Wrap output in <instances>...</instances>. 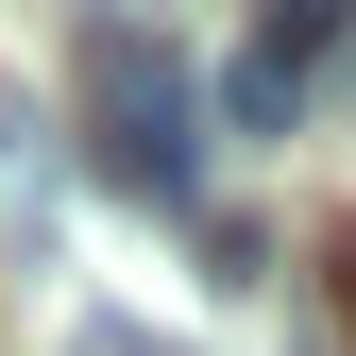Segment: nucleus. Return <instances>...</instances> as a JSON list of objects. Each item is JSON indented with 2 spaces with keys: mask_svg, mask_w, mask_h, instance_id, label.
Returning <instances> with one entry per match:
<instances>
[{
  "mask_svg": "<svg viewBox=\"0 0 356 356\" xmlns=\"http://www.w3.org/2000/svg\"><path fill=\"white\" fill-rule=\"evenodd\" d=\"M85 153H102V187L153 204V220L204 204V102H187V68H170V34L119 17L102 51H85Z\"/></svg>",
  "mask_w": 356,
  "mask_h": 356,
  "instance_id": "nucleus-1",
  "label": "nucleus"
},
{
  "mask_svg": "<svg viewBox=\"0 0 356 356\" xmlns=\"http://www.w3.org/2000/svg\"><path fill=\"white\" fill-rule=\"evenodd\" d=\"M51 204H68V136L0 85V220H17V238H51Z\"/></svg>",
  "mask_w": 356,
  "mask_h": 356,
  "instance_id": "nucleus-2",
  "label": "nucleus"
},
{
  "mask_svg": "<svg viewBox=\"0 0 356 356\" xmlns=\"http://www.w3.org/2000/svg\"><path fill=\"white\" fill-rule=\"evenodd\" d=\"M305 102H323V85H305L289 51H254V34H238V51H220V136H289Z\"/></svg>",
  "mask_w": 356,
  "mask_h": 356,
  "instance_id": "nucleus-3",
  "label": "nucleus"
},
{
  "mask_svg": "<svg viewBox=\"0 0 356 356\" xmlns=\"http://www.w3.org/2000/svg\"><path fill=\"white\" fill-rule=\"evenodd\" d=\"M254 51H289L305 85H323V68L356 51V0H254Z\"/></svg>",
  "mask_w": 356,
  "mask_h": 356,
  "instance_id": "nucleus-4",
  "label": "nucleus"
},
{
  "mask_svg": "<svg viewBox=\"0 0 356 356\" xmlns=\"http://www.w3.org/2000/svg\"><path fill=\"white\" fill-rule=\"evenodd\" d=\"M85 356H153V339H136V323H85Z\"/></svg>",
  "mask_w": 356,
  "mask_h": 356,
  "instance_id": "nucleus-5",
  "label": "nucleus"
},
{
  "mask_svg": "<svg viewBox=\"0 0 356 356\" xmlns=\"http://www.w3.org/2000/svg\"><path fill=\"white\" fill-rule=\"evenodd\" d=\"M339 323H356V238H339Z\"/></svg>",
  "mask_w": 356,
  "mask_h": 356,
  "instance_id": "nucleus-6",
  "label": "nucleus"
},
{
  "mask_svg": "<svg viewBox=\"0 0 356 356\" xmlns=\"http://www.w3.org/2000/svg\"><path fill=\"white\" fill-rule=\"evenodd\" d=\"M339 102H356V51H339Z\"/></svg>",
  "mask_w": 356,
  "mask_h": 356,
  "instance_id": "nucleus-7",
  "label": "nucleus"
}]
</instances>
